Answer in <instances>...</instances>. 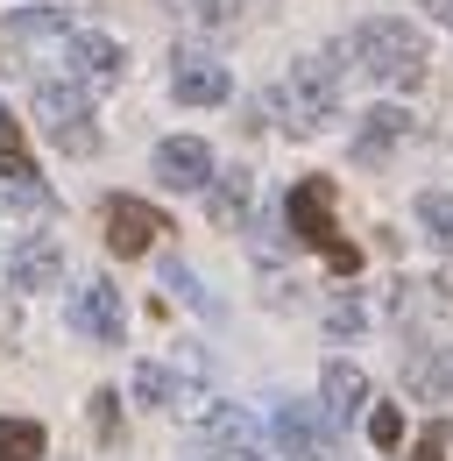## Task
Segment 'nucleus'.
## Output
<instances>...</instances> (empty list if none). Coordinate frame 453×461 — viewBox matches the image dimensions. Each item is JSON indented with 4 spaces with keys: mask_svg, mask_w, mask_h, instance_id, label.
<instances>
[{
    "mask_svg": "<svg viewBox=\"0 0 453 461\" xmlns=\"http://www.w3.org/2000/svg\"><path fill=\"white\" fill-rule=\"evenodd\" d=\"M347 50L361 58L369 78H383V86H418V78H425V36H418L411 22H396V14L361 22V29L347 36Z\"/></svg>",
    "mask_w": 453,
    "mask_h": 461,
    "instance_id": "1",
    "label": "nucleus"
},
{
    "mask_svg": "<svg viewBox=\"0 0 453 461\" xmlns=\"http://www.w3.org/2000/svg\"><path fill=\"white\" fill-rule=\"evenodd\" d=\"M277 114H283V128H298V135L326 128V121L340 114V64L333 58L290 64V78L277 86Z\"/></svg>",
    "mask_w": 453,
    "mask_h": 461,
    "instance_id": "2",
    "label": "nucleus"
},
{
    "mask_svg": "<svg viewBox=\"0 0 453 461\" xmlns=\"http://www.w3.org/2000/svg\"><path fill=\"white\" fill-rule=\"evenodd\" d=\"M36 121H43V135H50L64 157H93V149H100L93 100H85V86H71V78H43V86H36Z\"/></svg>",
    "mask_w": 453,
    "mask_h": 461,
    "instance_id": "3",
    "label": "nucleus"
},
{
    "mask_svg": "<svg viewBox=\"0 0 453 461\" xmlns=\"http://www.w3.org/2000/svg\"><path fill=\"white\" fill-rule=\"evenodd\" d=\"M191 461H262V426L241 404H206V426L191 433Z\"/></svg>",
    "mask_w": 453,
    "mask_h": 461,
    "instance_id": "4",
    "label": "nucleus"
},
{
    "mask_svg": "<svg viewBox=\"0 0 453 461\" xmlns=\"http://www.w3.org/2000/svg\"><path fill=\"white\" fill-rule=\"evenodd\" d=\"M270 447L290 461H333L340 455V433L333 419H319V404H277L270 419Z\"/></svg>",
    "mask_w": 453,
    "mask_h": 461,
    "instance_id": "5",
    "label": "nucleus"
},
{
    "mask_svg": "<svg viewBox=\"0 0 453 461\" xmlns=\"http://www.w3.org/2000/svg\"><path fill=\"white\" fill-rule=\"evenodd\" d=\"M71 334H85V341H100V348H120L128 312H120V291H113L107 277H93V285L71 291Z\"/></svg>",
    "mask_w": 453,
    "mask_h": 461,
    "instance_id": "6",
    "label": "nucleus"
},
{
    "mask_svg": "<svg viewBox=\"0 0 453 461\" xmlns=\"http://www.w3.org/2000/svg\"><path fill=\"white\" fill-rule=\"evenodd\" d=\"M100 221H107V249H113V256H149V241L170 234L164 213L142 206V199H128V192H113L107 206H100Z\"/></svg>",
    "mask_w": 453,
    "mask_h": 461,
    "instance_id": "7",
    "label": "nucleus"
},
{
    "mask_svg": "<svg viewBox=\"0 0 453 461\" xmlns=\"http://www.w3.org/2000/svg\"><path fill=\"white\" fill-rule=\"evenodd\" d=\"M64 71H71V86H113L120 78V43L113 36H100V29H64Z\"/></svg>",
    "mask_w": 453,
    "mask_h": 461,
    "instance_id": "8",
    "label": "nucleus"
},
{
    "mask_svg": "<svg viewBox=\"0 0 453 461\" xmlns=\"http://www.w3.org/2000/svg\"><path fill=\"white\" fill-rule=\"evenodd\" d=\"M283 213H290V234L305 241V249H333V185L326 177H305V185H290V199H283Z\"/></svg>",
    "mask_w": 453,
    "mask_h": 461,
    "instance_id": "9",
    "label": "nucleus"
},
{
    "mask_svg": "<svg viewBox=\"0 0 453 461\" xmlns=\"http://www.w3.org/2000/svg\"><path fill=\"white\" fill-rule=\"evenodd\" d=\"M156 185H170V192H199V185H213V149H206L199 135H170V142H156Z\"/></svg>",
    "mask_w": 453,
    "mask_h": 461,
    "instance_id": "10",
    "label": "nucleus"
},
{
    "mask_svg": "<svg viewBox=\"0 0 453 461\" xmlns=\"http://www.w3.org/2000/svg\"><path fill=\"white\" fill-rule=\"evenodd\" d=\"M170 93H177L184 107H220L226 93H234V78H226V64L199 58V50H177V64H170Z\"/></svg>",
    "mask_w": 453,
    "mask_h": 461,
    "instance_id": "11",
    "label": "nucleus"
},
{
    "mask_svg": "<svg viewBox=\"0 0 453 461\" xmlns=\"http://www.w3.org/2000/svg\"><path fill=\"white\" fill-rule=\"evenodd\" d=\"M57 277H64V249L50 234H29L7 249V291H50Z\"/></svg>",
    "mask_w": 453,
    "mask_h": 461,
    "instance_id": "12",
    "label": "nucleus"
},
{
    "mask_svg": "<svg viewBox=\"0 0 453 461\" xmlns=\"http://www.w3.org/2000/svg\"><path fill=\"white\" fill-rule=\"evenodd\" d=\"M319 391H326V419H354L361 404H369V376L354 369V362H326V376H319Z\"/></svg>",
    "mask_w": 453,
    "mask_h": 461,
    "instance_id": "13",
    "label": "nucleus"
},
{
    "mask_svg": "<svg viewBox=\"0 0 453 461\" xmlns=\"http://www.w3.org/2000/svg\"><path fill=\"white\" fill-rule=\"evenodd\" d=\"M404 135H411V114H404V107H369V114H361V135H354V157L369 164V157H383Z\"/></svg>",
    "mask_w": 453,
    "mask_h": 461,
    "instance_id": "14",
    "label": "nucleus"
},
{
    "mask_svg": "<svg viewBox=\"0 0 453 461\" xmlns=\"http://www.w3.org/2000/svg\"><path fill=\"white\" fill-rule=\"evenodd\" d=\"M248 199H255L248 171L213 177V192H206V213H213V228H241V221H248Z\"/></svg>",
    "mask_w": 453,
    "mask_h": 461,
    "instance_id": "15",
    "label": "nucleus"
},
{
    "mask_svg": "<svg viewBox=\"0 0 453 461\" xmlns=\"http://www.w3.org/2000/svg\"><path fill=\"white\" fill-rule=\"evenodd\" d=\"M411 391L418 398H440V404H453V348H432V355H411Z\"/></svg>",
    "mask_w": 453,
    "mask_h": 461,
    "instance_id": "16",
    "label": "nucleus"
},
{
    "mask_svg": "<svg viewBox=\"0 0 453 461\" xmlns=\"http://www.w3.org/2000/svg\"><path fill=\"white\" fill-rule=\"evenodd\" d=\"M7 36L14 43H64V7H14Z\"/></svg>",
    "mask_w": 453,
    "mask_h": 461,
    "instance_id": "17",
    "label": "nucleus"
},
{
    "mask_svg": "<svg viewBox=\"0 0 453 461\" xmlns=\"http://www.w3.org/2000/svg\"><path fill=\"white\" fill-rule=\"evenodd\" d=\"M0 461H43V426L36 419H0Z\"/></svg>",
    "mask_w": 453,
    "mask_h": 461,
    "instance_id": "18",
    "label": "nucleus"
},
{
    "mask_svg": "<svg viewBox=\"0 0 453 461\" xmlns=\"http://www.w3.org/2000/svg\"><path fill=\"white\" fill-rule=\"evenodd\" d=\"M135 398H142V404H191V391H184V384H170V369L142 362V369H135Z\"/></svg>",
    "mask_w": 453,
    "mask_h": 461,
    "instance_id": "19",
    "label": "nucleus"
},
{
    "mask_svg": "<svg viewBox=\"0 0 453 461\" xmlns=\"http://www.w3.org/2000/svg\"><path fill=\"white\" fill-rule=\"evenodd\" d=\"M418 221L440 249H453V192H418Z\"/></svg>",
    "mask_w": 453,
    "mask_h": 461,
    "instance_id": "20",
    "label": "nucleus"
},
{
    "mask_svg": "<svg viewBox=\"0 0 453 461\" xmlns=\"http://www.w3.org/2000/svg\"><path fill=\"white\" fill-rule=\"evenodd\" d=\"M164 285L177 291V298H184V305H199V312H213V298H206V291H199V277H191V270H184V263H170V270H164Z\"/></svg>",
    "mask_w": 453,
    "mask_h": 461,
    "instance_id": "21",
    "label": "nucleus"
},
{
    "mask_svg": "<svg viewBox=\"0 0 453 461\" xmlns=\"http://www.w3.org/2000/svg\"><path fill=\"white\" fill-rule=\"evenodd\" d=\"M369 440H376V447H396V440H404V419H396V404H376V411H369Z\"/></svg>",
    "mask_w": 453,
    "mask_h": 461,
    "instance_id": "22",
    "label": "nucleus"
},
{
    "mask_svg": "<svg viewBox=\"0 0 453 461\" xmlns=\"http://www.w3.org/2000/svg\"><path fill=\"white\" fill-rule=\"evenodd\" d=\"M93 433H100V440L120 433V398H113V391H93Z\"/></svg>",
    "mask_w": 453,
    "mask_h": 461,
    "instance_id": "23",
    "label": "nucleus"
},
{
    "mask_svg": "<svg viewBox=\"0 0 453 461\" xmlns=\"http://www.w3.org/2000/svg\"><path fill=\"white\" fill-rule=\"evenodd\" d=\"M199 22L206 29H234L241 22V0H199Z\"/></svg>",
    "mask_w": 453,
    "mask_h": 461,
    "instance_id": "24",
    "label": "nucleus"
},
{
    "mask_svg": "<svg viewBox=\"0 0 453 461\" xmlns=\"http://www.w3.org/2000/svg\"><path fill=\"white\" fill-rule=\"evenodd\" d=\"M326 327H333V334H354V327H361V305H354V298H340L333 312H326Z\"/></svg>",
    "mask_w": 453,
    "mask_h": 461,
    "instance_id": "25",
    "label": "nucleus"
},
{
    "mask_svg": "<svg viewBox=\"0 0 453 461\" xmlns=\"http://www.w3.org/2000/svg\"><path fill=\"white\" fill-rule=\"evenodd\" d=\"M326 263H333L340 277H354V270H361V249H347V241H333V249H326Z\"/></svg>",
    "mask_w": 453,
    "mask_h": 461,
    "instance_id": "26",
    "label": "nucleus"
},
{
    "mask_svg": "<svg viewBox=\"0 0 453 461\" xmlns=\"http://www.w3.org/2000/svg\"><path fill=\"white\" fill-rule=\"evenodd\" d=\"M0 341H14V305L0 298Z\"/></svg>",
    "mask_w": 453,
    "mask_h": 461,
    "instance_id": "27",
    "label": "nucleus"
},
{
    "mask_svg": "<svg viewBox=\"0 0 453 461\" xmlns=\"http://www.w3.org/2000/svg\"><path fill=\"white\" fill-rule=\"evenodd\" d=\"M425 7H432V22H447V29H453V0H425Z\"/></svg>",
    "mask_w": 453,
    "mask_h": 461,
    "instance_id": "28",
    "label": "nucleus"
},
{
    "mask_svg": "<svg viewBox=\"0 0 453 461\" xmlns=\"http://www.w3.org/2000/svg\"><path fill=\"white\" fill-rule=\"evenodd\" d=\"M418 461H440V440H432V433H425V447H418Z\"/></svg>",
    "mask_w": 453,
    "mask_h": 461,
    "instance_id": "29",
    "label": "nucleus"
}]
</instances>
